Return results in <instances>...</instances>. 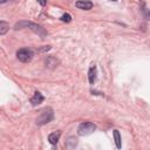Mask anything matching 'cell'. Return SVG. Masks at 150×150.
Here are the masks:
<instances>
[{
    "label": "cell",
    "mask_w": 150,
    "mask_h": 150,
    "mask_svg": "<svg viewBox=\"0 0 150 150\" xmlns=\"http://www.w3.org/2000/svg\"><path fill=\"white\" fill-rule=\"evenodd\" d=\"M23 28H29L32 29L34 33L39 34L40 36H46L47 35V32L45 30V28L35 22H32V21H20V22H16L15 26H14V29H23Z\"/></svg>",
    "instance_id": "1"
},
{
    "label": "cell",
    "mask_w": 150,
    "mask_h": 150,
    "mask_svg": "<svg viewBox=\"0 0 150 150\" xmlns=\"http://www.w3.org/2000/svg\"><path fill=\"white\" fill-rule=\"evenodd\" d=\"M53 118H54V111H53V109L46 108L45 110L41 111V114L36 118V124L38 125H45V124L52 122Z\"/></svg>",
    "instance_id": "2"
},
{
    "label": "cell",
    "mask_w": 150,
    "mask_h": 150,
    "mask_svg": "<svg viewBox=\"0 0 150 150\" xmlns=\"http://www.w3.org/2000/svg\"><path fill=\"white\" fill-rule=\"evenodd\" d=\"M96 130V125L93 123V122H83L79 125V135L81 136H87V135H90L93 134L94 131Z\"/></svg>",
    "instance_id": "3"
},
{
    "label": "cell",
    "mask_w": 150,
    "mask_h": 150,
    "mask_svg": "<svg viewBox=\"0 0 150 150\" xmlns=\"http://www.w3.org/2000/svg\"><path fill=\"white\" fill-rule=\"evenodd\" d=\"M34 56V53L29 48H21L16 52V57L21 62H29Z\"/></svg>",
    "instance_id": "4"
},
{
    "label": "cell",
    "mask_w": 150,
    "mask_h": 150,
    "mask_svg": "<svg viewBox=\"0 0 150 150\" xmlns=\"http://www.w3.org/2000/svg\"><path fill=\"white\" fill-rule=\"evenodd\" d=\"M75 6L80 9H83V11H89L93 8V2L90 0H79L76 1Z\"/></svg>",
    "instance_id": "5"
},
{
    "label": "cell",
    "mask_w": 150,
    "mask_h": 150,
    "mask_svg": "<svg viewBox=\"0 0 150 150\" xmlns=\"http://www.w3.org/2000/svg\"><path fill=\"white\" fill-rule=\"evenodd\" d=\"M45 101V96L40 93V91H35L34 93V95H33V97L30 98V103L35 107V105H39L40 103H42Z\"/></svg>",
    "instance_id": "6"
},
{
    "label": "cell",
    "mask_w": 150,
    "mask_h": 150,
    "mask_svg": "<svg viewBox=\"0 0 150 150\" xmlns=\"http://www.w3.org/2000/svg\"><path fill=\"white\" fill-rule=\"evenodd\" d=\"M88 80H89V83H90V84H94L95 81H96V66H95V64H91L90 68H89V71H88Z\"/></svg>",
    "instance_id": "7"
},
{
    "label": "cell",
    "mask_w": 150,
    "mask_h": 150,
    "mask_svg": "<svg viewBox=\"0 0 150 150\" xmlns=\"http://www.w3.org/2000/svg\"><path fill=\"white\" fill-rule=\"evenodd\" d=\"M60 136H61V131H60V130L49 134V136H48V141H49V143H50L52 145H55V144L59 142Z\"/></svg>",
    "instance_id": "8"
},
{
    "label": "cell",
    "mask_w": 150,
    "mask_h": 150,
    "mask_svg": "<svg viewBox=\"0 0 150 150\" xmlns=\"http://www.w3.org/2000/svg\"><path fill=\"white\" fill-rule=\"evenodd\" d=\"M45 62H46V66L49 67V68H54V67L59 63V61H57L55 57H53V56H48Z\"/></svg>",
    "instance_id": "9"
},
{
    "label": "cell",
    "mask_w": 150,
    "mask_h": 150,
    "mask_svg": "<svg viewBox=\"0 0 150 150\" xmlns=\"http://www.w3.org/2000/svg\"><path fill=\"white\" fill-rule=\"evenodd\" d=\"M8 29H9V25L6 21L1 20L0 21V35H5Z\"/></svg>",
    "instance_id": "10"
},
{
    "label": "cell",
    "mask_w": 150,
    "mask_h": 150,
    "mask_svg": "<svg viewBox=\"0 0 150 150\" xmlns=\"http://www.w3.org/2000/svg\"><path fill=\"white\" fill-rule=\"evenodd\" d=\"M112 134H114V139H115L116 146L120 149L121 148V136H120V132H118V130H114Z\"/></svg>",
    "instance_id": "11"
},
{
    "label": "cell",
    "mask_w": 150,
    "mask_h": 150,
    "mask_svg": "<svg viewBox=\"0 0 150 150\" xmlns=\"http://www.w3.org/2000/svg\"><path fill=\"white\" fill-rule=\"evenodd\" d=\"M60 19H61V21H63V22H70V21H71V15L68 14V13H64Z\"/></svg>",
    "instance_id": "12"
},
{
    "label": "cell",
    "mask_w": 150,
    "mask_h": 150,
    "mask_svg": "<svg viewBox=\"0 0 150 150\" xmlns=\"http://www.w3.org/2000/svg\"><path fill=\"white\" fill-rule=\"evenodd\" d=\"M142 12H143V15H144V18H145V19H148V20H150V9L143 8V9H142Z\"/></svg>",
    "instance_id": "13"
},
{
    "label": "cell",
    "mask_w": 150,
    "mask_h": 150,
    "mask_svg": "<svg viewBox=\"0 0 150 150\" xmlns=\"http://www.w3.org/2000/svg\"><path fill=\"white\" fill-rule=\"evenodd\" d=\"M67 143H68V144H70V143H71V145H70V146L73 148V146H75V145H76L77 141H76V138H69V141H68Z\"/></svg>",
    "instance_id": "14"
},
{
    "label": "cell",
    "mask_w": 150,
    "mask_h": 150,
    "mask_svg": "<svg viewBox=\"0 0 150 150\" xmlns=\"http://www.w3.org/2000/svg\"><path fill=\"white\" fill-rule=\"evenodd\" d=\"M38 2L41 5V6H45L47 4V0H38Z\"/></svg>",
    "instance_id": "15"
},
{
    "label": "cell",
    "mask_w": 150,
    "mask_h": 150,
    "mask_svg": "<svg viewBox=\"0 0 150 150\" xmlns=\"http://www.w3.org/2000/svg\"><path fill=\"white\" fill-rule=\"evenodd\" d=\"M6 1H7V0H0V2H1V4H5Z\"/></svg>",
    "instance_id": "16"
},
{
    "label": "cell",
    "mask_w": 150,
    "mask_h": 150,
    "mask_svg": "<svg viewBox=\"0 0 150 150\" xmlns=\"http://www.w3.org/2000/svg\"><path fill=\"white\" fill-rule=\"evenodd\" d=\"M110 1H117V0H110Z\"/></svg>",
    "instance_id": "17"
}]
</instances>
